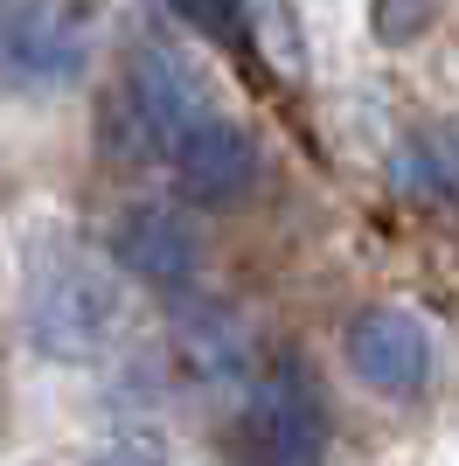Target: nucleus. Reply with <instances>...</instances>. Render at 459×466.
<instances>
[{
	"label": "nucleus",
	"mask_w": 459,
	"mask_h": 466,
	"mask_svg": "<svg viewBox=\"0 0 459 466\" xmlns=\"http://www.w3.org/2000/svg\"><path fill=\"white\" fill-rule=\"evenodd\" d=\"M28 334H36L42 355L91 362L126 334V292L91 251L42 244L28 258Z\"/></svg>",
	"instance_id": "nucleus-1"
},
{
	"label": "nucleus",
	"mask_w": 459,
	"mask_h": 466,
	"mask_svg": "<svg viewBox=\"0 0 459 466\" xmlns=\"http://www.w3.org/2000/svg\"><path fill=\"white\" fill-rule=\"evenodd\" d=\"M168 160H174L181 195H195V202H244L250 181H258V139L223 112L189 118L168 139Z\"/></svg>",
	"instance_id": "nucleus-2"
},
{
	"label": "nucleus",
	"mask_w": 459,
	"mask_h": 466,
	"mask_svg": "<svg viewBox=\"0 0 459 466\" xmlns=\"http://www.w3.org/2000/svg\"><path fill=\"white\" fill-rule=\"evenodd\" d=\"M112 258L133 279L160 286V292H189L195 272H202V237H195V223L181 209H168V202H133V209H118V223H112Z\"/></svg>",
	"instance_id": "nucleus-3"
},
{
	"label": "nucleus",
	"mask_w": 459,
	"mask_h": 466,
	"mask_svg": "<svg viewBox=\"0 0 459 466\" xmlns=\"http://www.w3.org/2000/svg\"><path fill=\"white\" fill-rule=\"evenodd\" d=\"M348 362L382 397H418L432 383V334H424L418 313H403V307H369L348 328Z\"/></svg>",
	"instance_id": "nucleus-4"
},
{
	"label": "nucleus",
	"mask_w": 459,
	"mask_h": 466,
	"mask_svg": "<svg viewBox=\"0 0 459 466\" xmlns=\"http://www.w3.org/2000/svg\"><path fill=\"white\" fill-rule=\"evenodd\" d=\"M250 446L265 452V460H313V452L327 446V425H321V397H313V383H306L300 362H279V370L265 376V390L250 397Z\"/></svg>",
	"instance_id": "nucleus-5"
},
{
	"label": "nucleus",
	"mask_w": 459,
	"mask_h": 466,
	"mask_svg": "<svg viewBox=\"0 0 459 466\" xmlns=\"http://www.w3.org/2000/svg\"><path fill=\"white\" fill-rule=\"evenodd\" d=\"M133 112H139V126L160 139V154H168V139L181 133L189 118L209 112V97H202V77H195L174 49H139L133 56Z\"/></svg>",
	"instance_id": "nucleus-6"
},
{
	"label": "nucleus",
	"mask_w": 459,
	"mask_h": 466,
	"mask_svg": "<svg viewBox=\"0 0 459 466\" xmlns=\"http://www.w3.org/2000/svg\"><path fill=\"white\" fill-rule=\"evenodd\" d=\"M174 15L189 21V28H202L209 42H244V0H174Z\"/></svg>",
	"instance_id": "nucleus-7"
},
{
	"label": "nucleus",
	"mask_w": 459,
	"mask_h": 466,
	"mask_svg": "<svg viewBox=\"0 0 459 466\" xmlns=\"http://www.w3.org/2000/svg\"><path fill=\"white\" fill-rule=\"evenodd\" d=\"M432 7H439V0H376V35L382 42H411L424 21H432Z\"/></svg>",
	"instance_id": "nucleus-8"
}]
</instances>
